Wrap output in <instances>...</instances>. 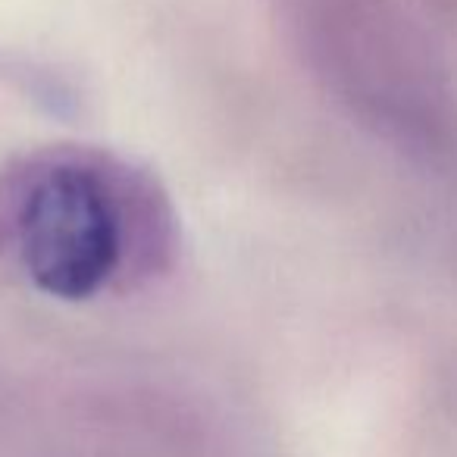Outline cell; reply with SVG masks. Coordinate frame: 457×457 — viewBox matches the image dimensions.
<instances>
[{
	"mask_svg": "<svg viewBox=\"0 0 457 457\" xmlns=\"http://www.w3.org/2000/svg\"><path fill=\"white\" fill-rule=\"evenodd\" d=\"M122 197L101 157L35 154L0 176V251L45 295L91 298L122 267Z\"/></svg>",
	"mask_w": 457,
	"mask_h": 457,
	"instance_id": "6da1fadb",
	"label": "cell"
}]
</instances>
